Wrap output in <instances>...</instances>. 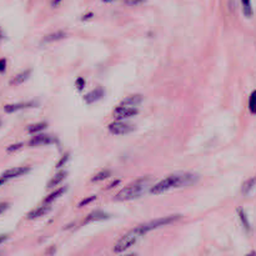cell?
I'll use <instances>...</instances> for the list:
<instances>
[{
	"label": "cell",
	"instance_id": "1",
	"mask_svg": "<svg viewBox=\"0 0 256 256\" xmlns=\"http://www.w3.org/2000/svg\"><path fill=\"white\" fill-rule=\"evenodd\" d=\"M196 175L192 174V172H176V174H171L169 176H166L165 179L159 181L158 184L151 185L149 192L152 195L163 194V192H169V190H172V189L192 185L196 181Z\"/></svg>",
	"mask_w": 256,
	"mask_h": 256
},
{
	"label": "cell",
	"instance_id": "2",
	"mask_svg": "<svg viewBox=\"0 0 256 256\" xmlns=\"http://www.w3.org/2000/svg\"><path fill=\"white\" fill-rule=\"evenodd\" d=\"M152 179L149 176H144L138 179V180L132 181L131 184L123 188L118 194L115 195L116 201H129L140 197L147 190H150L151 188Z\"/></svg>",
	"mask_w": 256,
	"mask_h": 256
},
{
	"label": "cell",
	"instance_id": "3",
	"mask_svg": "<svg viewBox=\"0 0 256 256\" xmlns=\"http://www.w3.org/2000/svg\"><path fill=\"white\" fill-rule=\"evenodd\" d=\"M180 215H170V216H163L159 217V219H154L151 221H148L145 224H141V225H138V230L140 231L141 235H145V234L150 233L152 230H156L159 228H163V226L170 225V224H174L175 221L180 219Z\"/></svg>",
	"mask_w": 256,
	"mask_h": 256
},
{
	"label": "cell",
	"instance_id": "4",
	"mask_svg": "<svg viewBox=\"0 0 256 256\" xmlns=\"http://www.w3.org/2000/svg\"><path fill=\"white\" fill-rule=\"evenodd\" d=\"M141 236H143V235H141L140 231L138 230V228L131 229V230L128 231L127 234H124V235L115 242V245H114V251H115L116 254L124 253L128 249L131 248L132 245L136 244V241H138Z\"/></svg>",
	"mask_w": 256,
	"mask_h": 256
},
{
	"label": "cell",
	"instance_id": "5",
	"mask_svg": "<svg viewBox=\"0 0 256 256\" xmlns=\"http://www.w3.org/2000/svg\"><path fill=\"white\" fill-rule=\"evenodd\" d=\"M134 129H135L134 125L128 124L123 120H115L114 123L109 124V131L114 135H127V134L134 131Z\"/></svg>",
	"mask_w": 256,
	"mask_h": 256
},
{
	"label": "cell",
	"instance_id": "6",
	"mask_svg": "<svg viewBox=\"0 0 256 256\" xmlns=\"http://www.w3.org/2000/svg\"><path fill=\"white\" fill-rule=\"evenodd\" d=\"M139 113V110L136 107H129V105H119L118 107H115L114 110V118L116 120H125V119L132 118Z\"/></svg>",
	"mask_w": 256,
	"mask_h": 256
},
{
	"label": "cell",
	"instance_id": "7",
	"mask_svg": "<svg viewBox=\"0 0 256 256\" xmlns=\"http://www.w3.org/2000/svg\"><path fill=\"white\" fill-rule=\"evenodd\" d=\"M55 143L54 136L48 135V134H35L33 138L29 140V147L31 148H38V147H44V145H50V144Z\"/></svg>",
	"mask_w": 256,
	"mask_h": 256
},
{
	"label": "cell",
	"instance_id": "8",
	"mask_svg": "<svg viewBox=\"0 0 256 256\" xmlns=\"http://www.w3.org/2000/svg\"><path fill=\"white\" fill-rule=\"evenodd\" d=\"M29 171H30V168H29V166H15V168H12V169H8L6 171H4L3 174H1V176H4L9 180V179L23 176V175L28 174Z\"/></svg>",
	"mask_w": 256,
	"mask_h": 256
},
{
	"label": "cell",
	"instance_id": "9",
	"mask_svg": "<svg viewBox=\"0 0 256 256\" xmlns=\"http://www.w3.org/2000/svg\"><path fill=\"white\" fill-rule=\"evenodd\" d=\"M50 210H51L50 204H43L42 206H38V208L33 209V210L26 215V217H28L29 220H34V219H38V217H43L45 216Z\"/></svg>",
	"mask_w": 256,
	"mask_h": 256
},
{
	"label": "cell",
	"instance_id": "10",
	"mask_svg": "<svg viewBox=\"0 0 256 256\" xmlns=\"http://www.w3.org/2000/svg\"><path fill=\"white\" fill-rule=\"evenodd\" d=\"M37 107V103L35 102H26V103H17V104H8L4 107V111L8 114L15 113V111H19V110L28 109V107Z\"/></svg>",
	"mask_w": 256,
	"mask_h": 256
},
{
	"label": "cell",
	"instance_id": "11",
	"mask_svg": "<svg viewBox=\"0 0 256 256\" xmlns=\"http://www.w3.org/2000/svg\"><path fill=\"white\" fill-rule=\"evenodd\" d=\"M104 89L102 86L95 87L94 90H91L90 93H87L86 95L84 96V100L86 104H94V103L99 102V100H102L103 96H104Z\"/></svg>",
	"mask_w": 256,
	"mask_h": 256
},
{
	"label": "cell",
	"instance_id": "12",
	"mask_svg": "<svg viewBox=\"0 0 256 256\" xmlns=\"http://www.w3.org/2000/svg\"><path fill=\"white\" fill-rule=\"evenodd\" d=\"M109 217H110V215L107 214L105 211L95 210L87 215L86 219L84 220V224H87V222H93V221H103V220H107Z\"/></svg>",
	"mask_w": 256,
	"mask_h": 256
},
{
	"label": "cell",
	"instance_id": "13",
	"mask_svg": "<svg viewBox=\"0 0 256 256\" xmlns=\"http://www.w3.org/2000/svg\"><path fill=\"white\" fill-rule=\"evenodd\" d=\"M66 176H68V171L66 170H63V171H59L58 174L54 175L53 177H51V180L48 183V186L46 188L48 189H54L57 188V186H59L60 184L63 183V181L66 179Z\"/></svg>",
	"mask_w": 256,
	"mask_h": 256
},
{
	"label": "cell",
	"instance_id": "14",
	"mask_svg": "<svg viewBox=\"0 0 256 256\" xmlns=\"http://www.w3.org/2000/svg\"><path fill=\"white\" fill-rule=\"evenodd\" d=\"M31 74V70L30 69H28V70H24L21 71V73L17 74V75L13 78L12 80H10V85H20L23 84V83H25L26 80L29 79V76H30Z\"/></svg>",
	"mask_w": 256,
	"mask_h": 256
},
{
	"label": "cell",
	"instance_id": "15",
	"mask_svg": "<svg viewBox=\"0 0 256 256\" xmlns=\"http://www.w3.org/2000/svg\"><path fill=\"white\" fill-rule=\"evenodd\" d=\"M65 192H66V188H65V186H62V188L57 189L55 192H51V194H49L48 196H46L45 199H44V204L54 203L55 200L59 199V197L62 196L63 194H65Z\"/></svg>",
	"mask_w": 256,
	"mask_h": 256
},
{
	"label": "cell",
	"instance_id": "16",
	"mask_svg": "<svg viewBox=\"0 0 256 256\" xmlns=\"http://www.w3.org/2000/svg\"><path fill=\"white\" fill-rule=\"evenodd\" d=\"M141 103H143V96L138 95V94H135V95H130V96H128V98H125L124 100L121 102V105H129V107H138V105H140Z\"/></svg>",
	"mask_w": 256,
	"mask_h": 256
},
{
	"label": "cell",
	"instance_id": "17",
	"mask_svg": "<svg viewBox=\"0 0 256 256\" xmlns=\"http://www.w3.org/2000/svg\"><path fill=\"white\" fill-rule=\"evenodd\" d=\"M256 186V175L254 177H250L249 180L245 181L241 186V192L242 195H249L251 192H253V189Z\"/></svg>",
	"mask_w": 256,
	"mask_h": 256
},
{
	"label": "cell",
	"instance_id": "18",
	"mask_svg": "<svg viewBox=\"0 0 256 256\" xmlns=\"http://www.w3.org/2000/svg\"><path fill=\"white\" fill-rule=\"evenodd\" d=\"M64 38H66V33L65 31H54L51 34L46 35L44 38V43H53V42H58V40H63Z\"/></svg>",
	"mask_w": 256,
	"mask_h": 256
},
{
	"label": "cell",
	"instance_id": "19",
	"mask_svg": "<svg viewBox=\"0 0 256 256\" xmlns=\"http://www.w3.org/2000/svg\"><path fill=\"white\" fill-rule=\"evenodd\" d=\"M46 127H48V124L44 123V121H42V123H35V124L29 125L26 130H28V132H30V134H38V132L45 130Z\"/></svg>",
	"mask_w": 256,
	"mask_h": 256
},
{
	"label": "cell",
	"instance_id": "20",
	"mask_svg": "<svg viewBox=\"0 0 256 256\" xmlns=\"http://www.w3.org/2000/svg\"><path fill=\"white\" fill-rule=\"evenodd\" d=\"M237 213H239V217H240V220H241L244 228L246 229V231H250L251 230V225H250V221H249L248 215H246V213H245V211L242 210V209H239V210H237Z\"/></svg>",
	"mask_w": 256,
	"mask_h": 256
},
{
	"label": "cell",
	"instance_id": "21",
	"mask_svg": "<svg viewBox=\"0 0 256 256\" xmlns=\"http://www.w3.org/2000/svg\"><path fill=\"white\" fill-rule=\"evenodd\" d=\"M110 174H111L110 170L104 169V170H102V171H99L98 174L94 175V176L91 177V181H94V183H96V181H103V180H105V179H107V177L110 176Z\"/></svg>",
	"mask_w": 256,
	"mask_h": 256
},
{
	"label": "cell",
	"instance_id": "22",
	"mask_svg": "<svg viewBox=\"0 0 256 256\" xmlns=\"http://www.w3.org/2000/svg\"><path fill=\"white\" fill-rule=\"evenodd\" d=\"M249 110L251 114H256V90H254L249 98Z\"/></svg>",
	"mask_w": 256,
	"mask_h": 256
},
{
	"label": "cell",
	"instance_id": "23",
	"mask_svg": "<svg viewBox=\"0 0 256 256\" xmlns=\"http://www.w3.org/2000/svg\"><path fill=\"white\" fill-rule=\"evenodd\" d=\"M242 9H244V14L246 17H251L253 14V9H251V0H241Z\"/></svg>",
	"mask_w": 256,
	"mask_h": 256
},
{
	"label": "cell",
	"instance_id": "24",
	"mask_svg": "<svg viewBox=\"0 0 256 256\" xmlns=\"http://www.w3.org/2000/svg\"><path fill=\"white\" fill-rule=\"evenodd\" d=\"M21 148H23V144L21 143L13 144V145H10V147L6 148V152H14V151H17V150H20Z\"/></svg>",
	"mask_w": 256,
	"mask_h": 256
},
{
	"label": "cell",
	"instance_id": "25",
	"mask_svg": "<svg viewBox=\"0 0 256 256\" xmlns=\"http://www.w3.org/2000/svg\"><path fill=\"white\" fill-rule=\"evenodd\" d=\"M96 199V196L95 195H93V196H90V197H85V199H83L82 201H80L79 203V208H83V206H85V205H87V204H90V203H93L94 200Z\"/></svg>",
	"mask_w": 256,
	"mask_h": 256
},
{
	"label": "cell",
	"instance_id": "26",
	"mask_svg": "<svg viewBox=\"0 0 256 256\" xmlns=\"http://www.w3.org/2000/svg\"><path fill=\"white\" fill-rule=\"evenodd\" d=\"M69 160V154H65V155H63V158L60 159L59 161H58V164H57V169H60V168H63V166L65 165V164H66V161Z\"/></svg>",
	"mask_w": 256,
	"mask_h": 256
},
{
	"label": "cell",
	"instance_id": "27",
	"mask_svg": "<svg viewBox=\"0 0 256 256\" xmlns=\"http://www.w3.org/2000/svg\"><path fill=\"white\" fill-rule=\"evenodd\" d=\"M75 86H76V89H78V90H83V89H84V86H85V80L83 79V78H78V79H76V82H75Z\"/></svg>",
	"mask_w": 256,
	"mask_h": 256
},
{
	"label": "cell",
	"instance_id": "28",
	"mask_svg": "<svg viewBox=\"0 0 256 256\" xmlns=\"http://www.w3.org/2000/svg\"><path fill=\"white\" fill-rule=\"evenodd\" d=\"M9 206H10L9 205V203H0V215L4 214V213L9 209Z\"/></svg>",
	"mask_w": 256,
	"mask_h": 256
},
{
	"label": "cell",
	"instance_id": "29",
	"mask_svg": "<svg viewBox=\"0 0 256 256\" xmlns=\"http://www.w3.org/2000/svg\"><path fill=\"white\" fill-rule=\"evenodd\" d=\"M124 1L128 5H138V4L143 3L144 0H124Z\"/></svg>",
	"mask_w": 256,
	"mask_h": 256
},
{
	"label": "cell",
	"instance_id": "30",
	"mask_svg": "<svg viewBox=\"0 0 256 256\" xmlns=\"http://www.w3.org/2000/svg\"><path fill=\"white\" fill-rule=\"evenodd\" d=\"M6 69V60L0 59V73H4Z\"/></svg>",
	"mask_w": 256,
	"mask_h": 256
},
{
	"label": "cell",
	"instance_id": "31",
	"mask_svg": "<svg viewBox=\"0 0 256 256\" xmlns=\"http://www.w3.org/2000/svg\"><path fill=\"white\" fill-rule=\"evenodd\" d=\"M60 3H62V0H53V1H51V6H53V8H57Z\"/></svg>",
	"mask_w": 256,
	"mask_h": 256
},
{
	"label": "cell",
	"instance_id": "32",
	"mask_svg": "<svg viewBox=\"0 0 256 256\" xmlns=\"http://www.w3.org/2000/svg\"><path fill=\"white\" fill-rule=\"evenodd\" d=\"M8 235H0V245L3 244L4 241H6V240H8Z\"/></svg>",
	"mask_w": 256,
	"mask_h": 256
},
{
	"label": "cell",
	"instance_id": "33",
	"mask_svg": "<svg viewBox=\"0 0 256 256\" xmlns=\"http://www.w3.org/2000/svg\"><path fill=\"white\" fill-rule=\"evenodd\" d=\"M6 180H8V179H5L4 176H0V186H3L4 184L6 183Z\"/></svg>",
	"mask_w": 256,
	"mask_h": 256
},
{
	"label": "cell",
	"instance_id": "34",
	"mask_svg": "<svg viewBox=\"0 0 256 256\" xmlns=\"http://www.w3.org/2000/svg\"><path fill=\"white\" fill-rule=\"evenodd\" d=\"M91 17H93V13H90V14H86V15H85V17L83 18V20H86L87 18H91Z\"/></svg>",
	"mask_w": 256,
	"mask_h": 256
},
{
	"label": "cell",
	"instance_id": "35",
	"mask_svg": "<svg viewBox=\"0 0 256 256\" xmlns=\"http://www.w3.org/2000/svg\"><path fill=\"white\" fill-rule=\"evenodd\" d=\"M4 38V33H3V30H1V28H0V40L3 39Z\"/></svg>",
	"mask_w": 256,
	"mask_h": 256
},
{
	"label": "cell",
	"instance_id": "36",
	"mask_svg": "<svg viewBox=\"0 0 256 256\" xmlns=\"http://www.w3.org/2000/svg\"><path fill=\"white\" fill-rule=\"evenodd\" d=\"M104 3H111V1H114V0H103Z\"/></svg>",
	"mask_w": 256,
	"mask_h": 256
},
{
	"label": "cell",
	"instance_id": "37",
	"mask_svg": "<svg viewBox=\"0 0 256 256\" xmlns=\"http://www.w3.org/2000/svg\"><path fill=\"white\" fill-rule=\"evenodd\" d=\"M0 125H1V121H0Z\"/></svg>",
	"mask_w": 256,
	"mask_h": 256
}]
</instances>
